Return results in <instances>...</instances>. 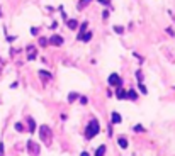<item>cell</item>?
<instances>
[{
  "label": "cell",
  "instance_id": "cell-1",
  "mask_svg": "<svg viewBox=\"0 0 175 156\" xmlns=\"http://www.w3.org/2000/svg\"><path fill=\"white\" fill-rule=\"evenodd\" d=\"M100 132V126H99L97 119H92L90 120V124L87 126V129H85V137L87 139H92V137H95Z\"/></svg>",
  "mask_w": 175,
  "mask_h": 156
},
{
  "label": "cell",
  "instance_id": "cell-2",
  "mask_svg": "<svg viewBox=\"0 0 175 156\" xmlns=\"http://www.w3.org/2000/svg\"><path fill=\"white\" fill-rule=\"evenodd\" d=\"M39 137H41V141L44 144H49L51 143V131H49L48 126H41L39 127Z\"/></svg>",
  "mask_w": 175,
  "mask_h": 156
},
{
  "label": "cell",
  "instance_id": "cell-3",
  "mask_svg": "<svg viewBox=\"0 0 175 156\" xmlns=\"http://www.w3.org/2000/svg\"><path fill=\"white\" fill-rule=\"evenodd\" d=\"M109 85H112V87H121V85H122V80H121V77H119L117 73H112V75L109 77Z\"/></svg>",
  "mask_w": 175,
  "mask_h": 156
},
{
  "label": "cell",
  "instance_id": "cell-4",
  "mask_svg": "<svg viewBox=\"0 0 175 156\" xmlns=\"http://www.w3.org/2000/svg\"><path fill=\"white\" fill-rule=\"evenodd\" d=\"M48 42H49V44H53V46H61V44H63V38L58 36V34H55V36H51V38H49Z\"/></svg>",
  "mask_w": 175,
  "mask_h": 156
},
{
  "label": "cell",
  "instance_id": "cell-5",
  "mask_svg": "<svg viewBox=\"0 0 175 156\" xmlns=\"http://www.w3.org/2000/svg\"><path fill=\"white\" fill-rule=\"evenodd\" d=\"M27 146H29V153H31V156H38L39 155L38 144H34L32 141H29V143H27Z\"/></svg>",
  "mask_w": 175,
  "mask_h": 156
},
{
  "label": "cell",
  "instance_id": "cell-6",
  "mask_svg": "<svg viewBox=\"0 0 175 156\" xmlns=\"http://www.w3.org/2000/svg\"><path fill=\"white\" fill-rule=\"evenodd\" d=\"M27 59H29V61L36 59V51H34V46H29V48H27Z\"/></svg>",
  "mask_w": 175,
  "mask_h": 156
},
{
  "label": "cell",
  "instance_id": "cell-7",
  "mask_svg": "<svg viewBox=\"0 0 175 156\" xmlns=\"http://www.w3.org/2000/svg\"><path fill=\"white\" fill-rule=\"evenodd\" d=\"M27 122H29V132H34V131H36V124H34V119H32V117H27Z\"/></svg>",
  "mask_w": 175,
  "mask_h": 156
},
{
  "label": "cell",
  "instance_id": "cell-8",
  "mask_svg": "<svg viewBox=\"0 0 175 156\" xmlns=\"http://www.w3.org/2000/svg\"><path fill=\"white\" fill-rule=\"evenodd\" d=\"M116 95H117V98H126V90H122L121 87H117V92H116Z\"/></svg>",
  "mask_w": 175,
  "mask_h": 156
},
{
  "label": "cell",
  "instance_id": "cell-9",
  "mask_svg": "<svg viewBox=\"0 0 175 156\" xmlns=\"http://www.w3.org/2000/svg\"><path fill=\"white\" fill-rule=\"evenodd\" d=\"M90 39H92V32H87V31H85V32H83V36L80 38V41H85V42H89Z\"/></svg>",
  "mask_w": 175,
  "mask_h": 156
},
{
  "label": "cell",
  "instance_id": "cell-10",
  "mask_svg": "<svg viewBox=\"0 0 175 156\" xmlns=\"http://www.w3.org/2000/svg\"><path fill=\"white\" fill-rule=\"evenodd\" d=\"M87 31V22H83L82 26H80V32H78V36H77V39H80L82 36H83V32Z\"/></svg>",
  "mask_w": 175,
  "mask_h": 156
},
{
  "label": "cell",
  "instance_id": "cell-11",
  "mask_svg": "<svg viewBox=\"0 0 175 156\" xmlns=\"http://www.w3.org/2000/svg\"><path fill=\"white\" fill-rule=\"evenodd\" d=\"M122 119H121V116L117 114V112H112V124H119Z\"/></svg>",
  "mask_w": 175,
  "mask_h": 156
},
{
  "label": "cell",
  "instance_id": "cell-12",
  "mask_svg": "<svg viewBox=\"0 0 175 156\" xmlns=\"http://www.w3.org/2000/svg\"><path fill=\"white\" fill-rule=\"evenodd\" d=\"M126 98L136 100V92H134V90H128V92H126Z\"/></svg>",
  "mask_w": 175,
  "mask_h": 156
},
{
  "label": "cell",
  "instance_id": "cell-13",
  "mask_svg": "<svg viewBox=\"0 0 175 156\" xmlns=\"http://www.w3.org/2000/svg\"><path fill=\"white\" fill-rule=\"evenodd\" d=\"M119 146H121L122 149L128 148V141H126V137H119Z\"/></svg>",
  "mask_w": 175,
  "mask_h": 156
},
{
  "label": "cell",
  "instance_id": "cell-14",
  "mask_svg": "<svg viewBox=\"0 0 175 156\" xmlns=\"http://www.w3.org/2000/svg\"><path fill=\"white\" fill-rule=\"evenodd\" d=\"M90 2H92V0H80V2H78V9H83V7H87Z\"/></svg>",
  "mask_w": 175,
  "mask_h": 156
},
{
  "label": "cell",
  "instance_id": "cell-15",
  "mask_svg": "<svg viewBox=\"0 0 175 156\" xmlns=\"http://www.w3.org/2000/svg\"><path fill=\"white\" fill-rule=\"evenodd\" d=\"M77 98H78V93L77 92H72V93L68 95V102H75Z\"/></svg>",
  "mask_w": 175,
  "mask_h": 156
},
{
  "label": "cell",
  "instance_id": "cell-16",
  "mask_svg": "<svg viewBox=\"0 0 175 156\" xmlns=\"http://www.w3.org/2000/svg\"><path fill=\"white\" fill-rule=\"evenodd\" d=\"M105 155V146H99L97 153H95V156H104Z\"/></svg>",
  "mask_w": 175,
  "mask_h": 156
},
{
  "label": "cell",
  "instance_id": "cell-17",
  "mask_svg": "<svg viewBox=\"0 0 175 156\" xmlns=\"http://www.w3.org/2000/svg\"><path fill=\"white\" fill-rule=\"evenodd\" d=\"M77 26H78V24H77V20H73V19H72V20H68V27H70V29H77Z\"/></svg>",
  "mask_w": 175,
  "mask_h": 156
},
{
  "label": "cell",
  "instance_id": "cell-18",
  "mask_svg": "<svg viewBox=\"0 0 175 156\" xmlns=\"http://www.w3.org/2000/svg\"><path fill=\"white\" fill-rule=\"evenodd\" d=\"M39 77H44V78H51V73H48V71H44V70H41V71H39Z\"/></svg>",
  "mask_w": 175,
  "mask_h": 156
},
{
  "label": "cell",
  "instance_id": "cell-19",
  "mask_svg": "<svg viewBox=\"0 0 175 156\" xmlns=\"http://www.w3.org/2000/svg\"><path fill=\"white\" fill-rule=\"evenodd\" d=\"M139 90H141V93H145V95L148 93V90H146V87H145V85H143L141 81H139Z\"/></svg>",
  "mask_w": 175,
  "mask_h": 156
},
{
  "label": "cell",
  "instance_id": "cell-20",
  "mask_svg": "<svg viewBox=\"0 0 175 156\" xmlns=\"http://www.w3.org/2000/svg\"><path fill=\"white\" fill-rule=\"evenodd\" d=\"M143 131H145L143 126H134V132H143Z\"/></svg>",
  "mask_w": 175,
  "mask_h": 156
},
{
  "label": "cell",
  "instance_id": "cell-21",
  "mask_svg": "<svg viewBox=\"0 0 175 156\" xmlns=\"http://www.w3.org/2000/svg\"><path fill=\"white\" fill-rule=\"evenodd\" d=\"M39 44H41V46H46V44H48V39H46V38H41V39H39Z\"/></svg>",
  "mask_w": 175,
  "mask_h": 156
},
{
  "label": "cell",
  "instance_id": "cell-22",
  "mask_svg": "<svg viewBox=\"0 0 175 156\" xmlns=\"http://www.w3.org/2000/svg\"><path fill=\"white\" fill-rule=\"evenodd\" d=\"M114 31H116L117 34H122V31H124V29H122L121 26H116V27H114Z\"/></svg>",
  "mask_w": 175,
  "mask_h": 156
},
{
  "label": "cell",
  "instance_id": "cell-23",
  "mask_svg": "<svg viewBox=\"0 0 175 156\" xmlns=\"http://www.w3.org/2000/svg\"><path fill=\"white\" fill-rule=\"evenodd\" d=\"M16 131H24V126H22L20 122H17V124H16Z\"/></svg>",
  "mask_w": 175,
  "mask_h": 156
},
{
  "label": "cell",
  "instance_id": "cell-24",
  "mask_svg": "<svg viewBox=\"0 0 175 156\" xmlns=\"http://www.w3.org/2000/svg\"><path fill=\"white\" fill-rule=\"evenodd\" d=\"M31 34H34V36H36V34H38V29H36V27H32V29H31Z\"/></svg>",
  "mask_w": 175,
  "mask_h": 156
},
{
  "label": "cell",
  "instance_id": "cell-25",
  "mask_svg": "<svg viewBox=\"0 0 175 156\" xmlns=\"http://www.w3.org/2000/svg\"><path fill=\"white\" fill-rule=\"evenodd\" d=\"M0 156H3V144L0 143Z\"/></svg>",
  "mask_w": 175,
  "mask_h": 156
},
{
  "label": "cell",
  "instance_id": "cell-26",
  "mask_svg": "<svg viewBox=\"0 0 175 156\" xmlns=\"http://www.w3.org/2000/svg\"><path fill=\"white\" fill-rule=\"evenodd\" d=\"M80 156H90V155H89L87 151H83V153H82V155H80Z\"/></svg>",
  "mask_w": 175,
  "mask_h": 156
}]
</instances>
